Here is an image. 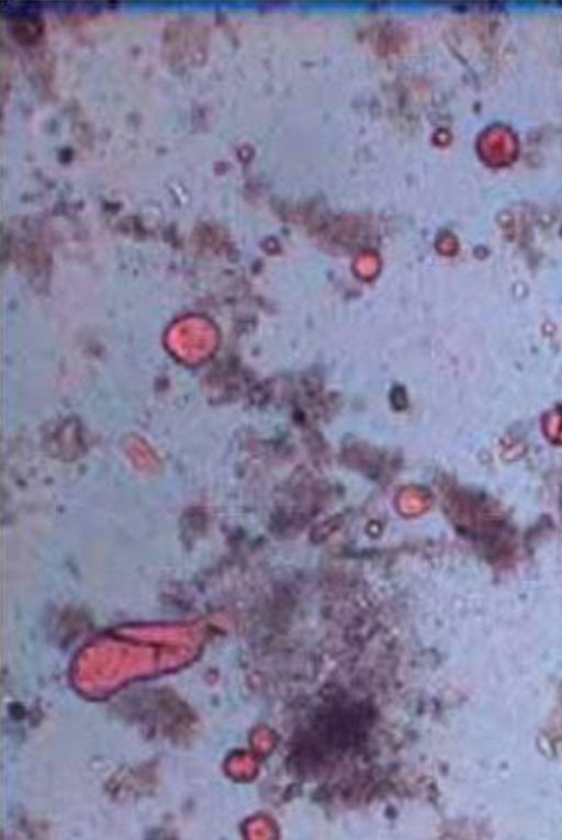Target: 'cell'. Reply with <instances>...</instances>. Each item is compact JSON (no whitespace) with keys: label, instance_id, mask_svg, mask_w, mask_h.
Instances as JSON below:
<instances>
[{"label":"cell","instance_id":"cell-1","mask_svg":"<svg viewBox=\"0 0 562 840\" xmlns=\"http://www.w3.org/2000/svg\"><path fill=\"white\" fill-rule=\"evenodd\" d=\"M328 713L321 714L319 722L314 723L305 733V739H312V744H305L303 749L312 747L313 753L317 754L321 748V759L341 756L348 752L358 741L361 734L362 714L355 709L343 708L327 710Z\"/></svg>","mask_w":562,"mask_h":840},{"label":"cell","instance_id":"cell-2","mask_svg":"<svg viewBox=\"0 0 562 840\" xmlns=\"http://www.w3.org/2000/svg\"><path fill=\"white\" fill-rule=\"evenodd\" d=\"M42 30L41 22L30 17L16 20L13 24V36L24 44L36 42L41 37Z\"/></svg>","mask_w":562,"mask_h":840}]
</instances>
